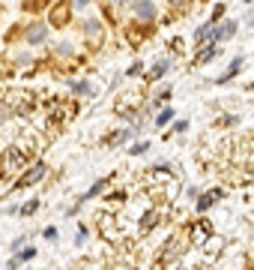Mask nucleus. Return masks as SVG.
Masks as SVG:
<instances>
[{"label":"nucleus","mask_w":254,"mask_h":270,"mask_svg":"<svg viewBox=\"0 0 254 270\" xmlns=\"http://www.w3.org/2000/svg\"><path fill=\"white\" fill-rule=\"evenodd\" d=\"M48 174V168H45V162H36V165H30V168L21 174V180L15 183V189H24V186H33V183H39L42 177Z\"/></svg>","instance_id":"obj_1"},{"label":"nucleus","mask_w":254,"mask_h":270,"mask_svg":"<svg viewBox=\"0 0 254 270\" xmlns=\"http://www.w3.org/2000/svg\"><path fill=\"white\" fill-rule=\"evenodd\" d=\"M236 30H239V24H236V21H230V18H224V21H219V24L213 27V39L222 45V42H227V39H233Z\"/></svg>","instance_id":"obj_2"},{"label":"nucleus","mask_w":254,"mask_h":270,"mask_svg":"<svg viewBox=\"0 0 254 270\" xmlns=\"http://www.w3.org/2000/svg\"><path fill=\"white\" fill-rule=\"evenodd\" d=\"M24 39L30 42V45H42L45 39H48V24H42V21H33L24 27Z\"/></svg>","instance_id":"obj_3"},{"label":"nucleus","mask_w":254,"mask_h":270,"mask_svg":"<svg viewBox=\"0 0 254 270\" xmlns=\"http://www.w3.org/2000/svg\"><path fill=\"white\" fill-rule=\"evenodd\" d=\"M69 6H72L69 0H60V3L51 9V24H54V27H66V24H69V18H72Z\"/></svg>","instance_id":"obj_4"},{"label":"nucleus","mask_w":254,"mask_h":270,"mask_svg":"<svg viewBox=\"0 0 254 270\" xmlns=\"http://www.w3.org/2000/svg\"><path fill=\"white\" fill-rule=\"evenodd\" d=\"M132 9H135V18L138 21H153L156 18V3L153 0H138Z\"/></svg>","instance_id":"obj_5"},{"label":"nucleus","mask_w":254,"mask_h":270,"mask_svg":"<svg viewBox=\"0 0 254 270\" xmlns=\"http://www.w3.org/2000/svg\"><path fill=\"white\" fill-rule=\"evenodd\" d=\"M84 33H87V45H90V48H99V45H102V39H105L99 21H84Z\"/></svg>","instance_id":"obj_6"},{"label":"nucleus","mask_w":254,"mask_h":270,"mask_svg":"<svg viewBox=\"0 0 254 270\" xmlns=\"http://www.w3.org/2000/svg\"><path fill=\"white\" fill-rule=\"evenodd\" d=\"M24 162H27V156H24V147H9V150H6V171L21 168Z\"/></svg>","instance_id":"obj_7"},{"label":"nucleus","mask_w":254,"mask_h":270,"mask_svg":"<svg viewBox=\"0 0 254 270\" xmlns=\"http://www.w3.org/2000/svg\"><path fill=\"white\" fill-rule=\"evenodd\" d=\"M239 69H242V57H236V60H230V66L224 69V72H222V75H219V78H216V84H227V81H230V78H233V75H236Z\"/></svg>","instance_id":"obj_8"},{"label":"nucleus","mask_w":254,"mask_h":270,"mask_svg":"<svg viewBox=\"0 0 254 270\" xmlns=\"http://www.w3.org/2000/svg\"><path fill=\"white\" fill-rule=\"evenodd\" d=\"M222 195V189H213V192H203V195H197V210L203 213V210H209L213 204H216V198Z\"/></svg>","instance_id":"obj_9"},{"label":"nucleus","mask_w":254,"mask_h":270,"mask_svg":"<svg viewBox=\"0 0 254 270\" xmlns=\"http://www.w3.org/2000/svg\"><path fill=\"white\" fill-rule=\"evenodd\" d=\"M167 69H171V60H167V57H164V60H159V63H156V66L150 69V75H147V81H156V78H161V75H164V72H167Z\"/></svg>","instance_id":"obj_10"},{"label":"nucleus","mask_w":254,"mask_h":270,"mask_svg":"<svg viewBox=\"0 0 254 270\" xmlns=\"http://www.w3.org/2000/svg\"><path fill=\"white\" fill-rule=\"evenodd\" d=\"M219 51H222V48H219V42H216V45H209V48H203V51L197 54V63H209V60H216V57H219Z\"/></svg>","instance_id":"obj_11"},{"label":"nucleus","mask_w":254,"mask_h":270,"mask_svg":"<svg viewBox=\"0 0 254 270\" xmlns=\"http://www.w3.org/2000/svg\"><path fill=\"white\" fill-rule=\"evenodd\" d=\"M12 63L21 69H30L33 66V54H27V51H18V54H12Z\"/></svg>","instance_id":"obj_12"},{"label":"nucleus","mask_w":254,"mask_h":270,"mask_svg":"<svg viewBox=\"0 0 254 270\" xmlns=\"http://www.w3.org/2000/svg\"><path fill=\"white\" fill-rule=\"evenodd\" d=\"M213 27H216V24H200V27L194 30V42H206V39H213Z\"/></svg>","instance_id":"obj_13"},{"label":"nucleus","mask_w":254,"mask_h":270,"mask_svg":"<svg viewBox=\"0 0 254 270\" xmlns=\"http://www.w3.org/2000/svg\"><path fill=\"white\" fill-rule=\"evenodd\" d=\"M135 132H138V129H120L117 135H111V138H108V144H126Z\"/></svg>","instance_id":"obj_14"},{"label":"nucleus","mask_w":254,"mask_h":270,"mask_svg":"<svg viewBox=\"0 0 254 270\" xmlns=\"http://www.w3.org/2000/svg\"><path fill=\"white\" fill-rule=\"evenodd\" d=\"M69 87H72V93H78V96H84V93H93L90 81H69Z\"/></svg>","instance_id":"obj_15"},{"label":"nucleus","mask_w":254,"mask_h":270,"mask_svg":"<svg viewBox=\"0 0 254 270\" xmlns=\"http://www.w3.org/2000/svg\"><path fill=\"white\" fill-rule=\"evenodd\" d=\"M224 9H227L224 3H216V6H213V15H209V24H219V21H222V18H224Z\"/></svg>","instance_id":"obj_16"},{"label":"nucleus","mask_w":254,"mask_h":270,"mask_svg":"<svg viewBox=\"0 0 254 270\" xmlns=\"http://www.w3.org/2000/svg\"><path fill=\"white\" fill-rule=\"evenodd\" d=\"M171 120H174V108H161L159 117H156V123H159V126H167Z\"/></svg>","instance_id":"obj_17"},{"label":"nucleus","mask_w":254,"mask_h":270,"mask_svg":"<svg viewBox=\"0 0 254 270\" xmlns=\"http://www.w3.org/2000/svg\"><path fill=\"white\" fill-rule=\"evenodd\" d=\"M147 150H150V141H138V144H132V147H129V153H132V156H141V153H147Z\"/></svg>","instance_id":"obj_18"},{"label":"nucleus","mask_w":254,"mask_h":270,"mask_svg":"<svg viewBox=\"0 0 254 270\" xmlns=\"http://www.w3.org/2000/svg\"><path fill=\"white\" fill-rule=\"evenodd\" d=\"M167 3H171V6H174L177 12H186V9L191 6V0H167Z\"/></svg>","instance_id":"obj_19"},{"label":"nucleus","mask_w":254,"mask_h":270,"mask_svg":"<svg viewBox=\"0 0 254 270\" xmlns=\"http://www.w3.org/2000/svg\"><path fill=\"white\" fill-rule=\"evenodd\" d=\"M186 129H189V120H177L174 123V132H186Z\"/></svg>","instance_id":"obj_20"},{"label":"nucleus","mask_w":254,"mask_h":270,"mask_svg":"<svg viewBox=\"0 0 254 270\" xmlns=\"http://www.w3.org/2000/svg\"><path fill=\"white\" fill-rule=\"evenodd\" d=\"M36 207H39V204H36V201H27V204H24V207H21V213H24V216H27V213H33V210H36Z\"/></svg>","instance_id":"obj_21"},{"label":"nucleus","mask_w":254,"mask_h":270,"mask_svg":"<svg viewBox=\"0 0 254 270\" xmlns=\"http://www.w3.org/2000/svg\"><path fill=\"white\" fill-rule=\"evenodd\" d=\"M138 72H141V60H138V63H132V66H129V72H126V75H138Z\"/></svg>","instance_id":"obj_22"},{"label":"nucleus","mask_w":254,"mask_h":270,"mask_svg":"<svg viewBox=\"0 0 254 270\" xmlns=\"http://www.w3.org/2000/svg\"><path fill=\"white\" fill-rule=\"evenodd\" d=\"M33 255H36V249H24V252H21L18 258H24V261H27V258H33Z\"/></svg>","instance_id":"obj_23"},{"label":"nucleus","mask_w":254,"mask_h":270,"mask_svg":"<svg viewBox=\"0 0 254 270\" xmlns=\"http://www.w3.org/2000/svg\"><path fill=\"white\" fill-rule=\"evenodd\" d=\"M248 3H251V0H248Z\"/></svg>","instance_id":"obj_24"}]
</instances>
